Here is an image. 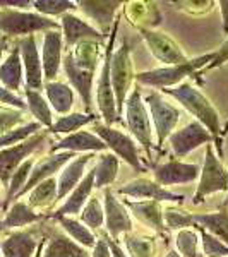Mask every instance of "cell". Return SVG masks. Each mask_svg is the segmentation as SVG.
Wrapping results in <instances>:
<instances>
[{"mask_svg":"<svg viewBox=\"0 0 228 257\" xmlns=\"http://www.w3.org/2000/svg\"><path fill=\"white\" fill-rule=\"evenodd\" d=\"M163 93L170 94L175 98L177 101L189 111L190 115L196 117V122L206 127V131L213 136L214 143H216L218 156L223 155L221 149V123H219V115L216 108L209 103V99L204 96L199 89L194 88L190 82H182V84L175 86V88L163 89Z\"/></svg>","mask_w":228,"mask_h":257,"instance_id":"obj_1","label":"cell"},{"mask_svg":"<svg viewBox=\"0 0 228 257\" xmlns=\"http://www.w3.org/2000/svg\"><path fill=\"white\" fill-rule=\"evenodd\" d=\"M211 59H213V53H206V55H201V57H197V59L187 60L185 64L144 70V72H139L138 76H136V81H138L139 84L151 86V88H161V89L175 88V86H179L187 76L196 74L199 69H204L211 62Z\"/></svg>","mask_w":228,"mask_h":257,"instance_id":"obj_2","label":"cell"},{"mask_svg":"<svg viewBox=\"0 0 228 257\" xmlns=\"http://www.w3.org/2000/svg\"><path fill=\"white\" fill-rule=\"evenodd\" d=\"M119 33V21L113 23L110 35H108V43L105 47V55H103V65L101 72H99L98 79V88H96V105L98 110L101 113L105 125L111 127L115 122H120V117L117 113V103H115V94L111 89V79H110V62H111V53L115 50V40H117Z\"/></svg>","mask_w":228,"mask_h":257,"instance_id":"obj_3","label":"cell"},{"mask_svg":"<svg viewBox=\"0 0 228 257\" xmlns=\"http://www.w3.org/2000/svg\"><path fill=\"white\" fill-rule=\"evenodd\" d=\"M60 24L36 12L6 9L0 11V33L7 36H31L36 31L59 30Z\"/></svg>","mask_w":228,"mask_h":257,"instance_id":"obj_4","label":"cell"},{"mask_svg":"<svg viewBox=\"0 0 228 257\" xmlns=\"http://www.w3.org/2000/svg\"><path fill=\"white\" fill-rule=\"evenodd\" d=\"M110 79H111V89L115 94V103H117V113L119 117L122 115L126 99L129 96V91L132 88V81L136 79L134 67H132L131 59V47L127 40L122 41V45L113 50L110 62Z\"/></svg>","mask_w":228,"mask_h":257,"instance_id":"obj_5","label":"cell"},{"mask_svg":"<svg viewBox=\"0 0 228 257\" xmlns=\"http://www.w3.org/2000/svg\"><path fill=\"white\" fill-rule=\"evenodd\" d=\"M228 190V170L223 167L221 161L214 155L211 144H206V156L202 165L199 184L194 192L192 204H201L206 196H211L214 192H226Z\"/></svg>","mask_w":228,"mask_h":257,"instance_id":"obj_6","label":"cell"},{"mask_svg":"<svg viewBox=\"0 0 228 257\" xmlns=\"http://www.w3.org/2000/svg\"><path fill=\"white\" fill-rule=\"evenodd\" d=\"M126 123L129 127V132L134 136V139L146 149V153L149 155L153 148L151 118H149L139 88L132 89V93L126 99Z\"/></svg>","mask_w":228,"mask_h":257,"instance_id":"obj_7","label":"cell"},{"mask_svg":"<svg viewBox=\"0 0 228 257\" xmlns=\"http://www.w3.org/2000/svg\"><path fill=\"white\" fill-rule=\"evenodd\" d=\"M144 103L148 105L151 122L155 125L156 143H158V148H161V144L173 134V128L177 127L180 120V111L163 96H160L158 93H149L144 98Z\"/></svg>","mask_w":228,"mask_h":257,"instance_id":"obj_8","label":"cell"},{"mask_svg":"<svg viewBox=\"0 0 228 257\" xmlns=\"http://www.w3.org/2000/svg\"><path fill=\"white\" fill-rule=\"evenodd\" d=\"M93 131L96 132V136L103 143L106 144V148L111 149L115 156L122 158L126 163H129L136 172H144V167L139 161V155H138V148H136L134 139L131 138L129 134L119 131V128L108 127L105 123H94Z\"/></svg>","mask_w":228,"mask_h":257,"instance_id":"obj_9","label":"cell"},{"mask_svg":"<svg viewBox=\"0 0 228 257\" xmlns=\"http://www.w3.org/2000/svg\"><path fill=\"white\" fill-rule=\"evenodd\" d=\"M43 141L45 134L38 132V134L31 136L30 139L23 141V143L16 144V146L0 149V182L4 185H9L12 173L41 146Z\"/></svg>","mask_w":228,"mask_h":257,"instance_id":"obj_10","label":"cell"},{"mask_svg":"<svg viewBox=\"0 0 228 257\" xmlns=\"http://www.w3.org/2000/svg\"><path fill=\"white\" fill-rule=\"evenodd\" d=\"M141 35H143L149 52L153 53V57L156 60L163 62L167 65H179V64H185L189 60L184 55L179 43L172 36H168L167 33L141 28Z\"/></svg>","mask_w":228,"mask_h":257,"instance_id":"obj_11","label":"cell"},{"mask_svg":"<svg viewBox=\"0 0 228 257\" xmlns=\"http://www.w3.org/2000/svg\"><path fill=\"white\" fill-rule=\"evenodd\" d=\"M119 194L120 196H127L129 199H149V201L156 202L168 201L182 204L185 201L184 196L170 192L168 189L161 187L158 182L149 180V178H136V180L127 182L122 187H119Z\"/></svg>","mask_w":228,"mask_h":257,"instance_id":"obj_12","label":"cell"},{"mask_svg":"<svg viewBox=\"0 0 228 257\" xmlns=\"http://www.w3.org/2000/svg\"><path fill=\"white\" fill-rule=\"evenodd\" d=\"M213 139V136L206 131L204 125H201L199 122H190L184 128L173 132L168 138L170 148H172L173 155L177 158H184V156L190 155L194 149H197L202 144H209Z\"/></svg>","mask_w":228,"mask_h":257,"instance_id":"obj_13","label":"cell"},{"mask_svg":"<svg viewBox=\"0 0 228 257\" xmlns=\"http://www.w3.org/2000/svg\"><path fill=\"white\" fill-rule=\"evenodd\" d=\"M16 45L19 47L21 60H23L26 89L40 91L43 88V67H41V57L36 47L35 35L21 38Z\"/></svg>","mask_w":228,"mask_h":257,"instance_id":"obj_14","label":"cell"},{"mask_svg":"<svg viewBox=\"0 0 228 257\" xmlns=\"http://www.w3.org/2000/svg\"><path fill=\"white\" fill-rule=\"evenodd\" d=\"M103 211H105V226L110 238L119 240L122 233L132 230V219L126 206L113 196L110 187L105 189V209Z\"/></svg>","mask_w":228,"mask_h":257,"instance_id":"obj_15","label":"cell"},{"mask_svg":"<svg viewBox=\"0 0 228 257\" xmlns=\"http://www.w3.org/2000/svg\"><path fill=\"white\" fill-rule=\"evenodd\" d=\"M201 175V167L199 165L182 163V161H168V163L158 165L155 168V182H158L161 187L168 185H180L196 182Z\"/></svg>","mask_w":228,"mask_h":257,"instance_id":"obj_16","label":"cell"},{"mask_svg":"<svg viewBox=\"0 0 228 257\" xmlns=\"http://www.w3.org/2000/svg\"><path fill=\"white\" fill-rule=\"evenodd\" d=\"M74 158H76V155H74V153H69V151L55 153V155H50L47 158H43L40 163H36L35 167H33L31 175L28 178V184L24 185V189L18 194L16 199H21L24 194H30L36 185L45 180H48V178H52L62 167H65V165Z\"/></svg>","mask_w":228,"mask_h":257,"instance_id":"obj_17","label":"cell"},{"mask_svg":"<svg viewBox=\"0 0 228 257\" xmlns=\"http://www.w3.org/2000/svg\"><path fill=\"white\" fill-rule=\"evenodd\" d=\"M62 65V33L59 30L47 31L43 36L41 48V67L43 77L47 82H52L57 77Z\"/></svg>","mask_w":228,"mask_h":257,"instance_id":"obj_18","label":"cell"},{"mask_svg":"<svg viewBox=\"0 0 228 257\" xmlns=\"http://www.w3.org/2000/svg\"><path fill=\"white\" fill-rule=\"evenodd\" d=\"M120 4L122 2L119 0H81L77 6L88 18L98 24L99 33L103 36H108L110 30L113 28L111 23H113L115 12L120 7Z\"/></svg>","mask_w":228,"mask_h":257,"instance_id":"obj_19","label":"cell"},{"mask_svg":"<svg viewBox=\"0 0 228 257\" xmlns=\"http://www.w3.org/2000/svg\"><path fill=\"white\" fill-rule=\"evenodd\" d=\"M64 70H65V74H67L69 82L74 86V89H77L79 96L82 98V103H84L88 113H93V111H91V91H93L94 72L77 67L70 50L64 57Z\"/></svg>","mask_w":228,"mask_h":257,"instance_id":"obj_20","label":"cell"},{"mask_svg":"<svg viewBox=\"0 0 228 257\" xmlns=\"http://www.w3.org/2000/svg\"><path fill=\"white\" fill-rule=\"evenodd\" d=\"M62 21V28H64V40H65V47L72 48L76 47L79 41L84 40H96V41H105V36L99 33L96 28H93L91 24H88L86 21H82L77 16L67 14L60 16Z\"/></svg>","mask_w":228,"mask_h":257,"instance_id":"obj_21","label":"cell"},{"mask_svg":"<svg viewBox=\"0 0 228 257\" xmlns=\"http://www.w3.org/2000/svg\"><path fill=\"white\" fill-rule=\"evenodd\" d=\"M91 158H93L91 155H82V156H77V158L70 160L69 163L65 165L59 175V180H57V185H59V189H57V201L65 199L77 187V184H79L86 175L84 170L88 167Z\"/></svg>","mask_w":228,"mask_h":257,"instance_id":"obj_22","label":"cell"},{"mask_svg":"<svg viewBox=\"0 0 228 257\" xmlns=\"http://www.w3.org/2000/svg\"><path fill=\"white\" fill-rule=\"evenodd\" d=\"M126 208L132 211L136 218L139 219L143 225H148L149 228L156 230L158 233L165 235V219H163V211H161L160 202L156 201H131L126 199L122 202Z\"/></svg>","mask_w":228,"mask_h":257,"instance_id":"obj_23","label":"cell"},{"mask_svg":"<svg viewBox=\"0 0 228 257\" xmlns=\"http://www.w3.org/2000/svg\"><path fill=\"white\" fill-rule=\"evenodd\" d=\"M93 187H94V167L86 173L84 178L77 184V187L69 194L67 201L57 209V213L53 216H70V214L81 213L84 204L89 201Z\"/></svg>","mask_w":228,"mask_h":257,"instance_id":"obj_24","label":"cell"},{"mask_svg":"<svg viewBox=\"0 0 228 257\" xmlns=\"http://www.w3.org/2000/svg\"><path fill=\"white\" fill-rule=\"evenodd\" d=\"M38 242L31 231H12L0 242L2 257H33Z\"/></svg>","mask_w":228,"mask_h":257,"instance_id":"obj_25","label":"cell"},{"mask_svg":"<svg viewBox=\"0 0 228 257\" xmlns=\"http://www.w3.org/2000/svg\"><path fill=\"white\" fill-rule=\"evenodd\" d=\"M190 226H201L228 247V211L216 213H189Z\"/></svg>","mask_w":228,"mask_h":257,"instance_id":"obj_26","label":"cell"},{"mask_svg":"<svg viewBox=\"0 0 228 257\" xmlns=\"http://www.w3.org/2000/svg\"><path fill=\"white\" fill-rule=\"evenodd\" d=\"M106 149V144L98 138L96 134H91L86 131H77L74 134L67 136L57 144L52 146V151H69V153H79V151H103Z\"/></svg>","mask_w":228,"mask_h":257,"instance_id":"obj_27","label":"cell"},{"mask_svg":"<svg viewBox=\"0 0 228 257\" xmlns=\"http://www.w3.org/2000/svg\"><path fill=\"white\" fill-rule=\"evenodd\" d=\"M23 60H21L19 47L16 45L9 55L0 62V86L9 91H19L23 86Z\"/></svg>","mask_w":228,"mask_h":257,"instance_id":"obj_28","label":"cell"},{"mask_svg":"<svg viewBox=\"0 0 228 257\" xmlns=\"http://www.w3.org/2000/svg\"><path fill=\"white\" fill-rule=\"evenodd\" d=\"M41 218H43V214H40V213H36L35 209H31L26 202L14 201L9 208V211H7L6 218L0 221V231L33 225V223L40 221Z\"/></svg>","mask_w":228,"mask_h":257,"instance_id":"obj_29","label":"cell"},{"mask_svg":"<svg viewBox=\"0 0 228 257\" xmlns=\"http://www.w3.org/2000/svg\"><path fill=\"white\" fill-rule=\"evenodd\" d=\"M41 257H91L84 247L62 233H53Z\"/></svg>","mask_w":228,"mask_h":257,"instance_id":"obj_30","label":"cell"},{"mask_svg":"<svg viewBox=\"0 0 228 257\" xmlns=\"http://www.w3.org/2000/svg\"><path fill=\"white\" fill-rule=\"evenodd\" d=\"M45 93H47L48 103L52 108L60 115H67L74 105V91L70 89L69 84L65 82H47L45 84Z\"/></svg>","mask_w":228,"mask_h":257,"instance_id":"obj_31","label":"cell"},{"mask_svg":"<svg viewBox=\"0 0 228 257\" xmlns=\"http://www.w3.org/2000/svg\"><path fill=\"white\" fill-rule=\"evenodd\" d=\"M101 43H103V41L84 40V41H79L76 47L70 50V52H72V57H74V62H76L77 67L94 72V69H96V65H98Z\"/></svg>","mask_w":228,"mask_h":257,"instance_id":"obj_32","label":"cell"},{"mask_svg":"<svg viewBox=\"0 0 228 257\" xmlns=\"http://www.w3.org/2000/svg\"><path fill=\"white\" fill-rule=\"evenodd\" d=\"M119 173V158L113 153H103L94 165V187L103 189L113 184Z\"/></svg>","mask_w":228,"mask_h":257,"instance_id":"obj_33","label":"cell"},{"mask_svg":"<svg viewBox=\"0 0 228 257\" xmlns=\"http://www.w3.org/2000/svg\"><path fill=\"white\" fill-rule=\"evenodd\" d=\"M24 96H26V106L31 111V115L36 118V122L41 127H52L53 125V115L50 110L48 101L41 96L40 91L33 89H24Z\"/></svg>","mask_w":228,"mask_h":257,"instance_id":"obj_34","label":"cell"},{"mask_svg":"<svg viewBox=\"0 0 228 257\" xmlns=\"http://www.w3.org/2000/svg\"><path fill=\"white\" fill-rule=\"evenodd\" d=\"M57 221L60 223V226L69 233V237L77 242L81 247H94L96 243V237L93 235V231L89 230L86 225H82L81 221L70 218V216H53Z\"/></svg>","mask_w":228,"mask_h":257,"instance_id":"obj_35","label":"cell"},{"mask_svg":"<svg viewBox=\"0 0 228 257\" xmlns=\"http://www.w3.org/2000/svg\"><path fill=\"white\" fill-rule=\"evenodd\" d=\"M57 189H59V185H57V180L53 177L41 182V184H38L30 192L28 206L31 209H35V208H47V206L53 204L57 201Z\"/></svg>","mask_w":228,"mask_h":257,"instance_id":"obj_36","label":"cell"},{"mask_svg":"<svg viewBox=\"0 0 228 257\" xmlns=\"http://www.w3.org/2000/svg\"><path fill=\"white\" fill-rule=\"evenodd\" d=\"M35 167V163H33V160L28 158L24 161L21 167L16 170L14 173H12L11 180H9V185H7V194H6V199H4V209L9 208L11 202L16 201V197H18V194L21 190L24 189V185L28 184V178L31 175V170Z\"/></svg>","mask_w":228,"mask_h":257,"instance_id":"obj_37","label":"cell"},{"mask_svg":"<svg viewBox=\"0 0 228 257\" xmlns=\"http://www.w3.org/2000/svg\"><path fill=\"white\" fill-rule=\"evenodd\" d=\"M96 115L94 113H69L60 117L57 122H53V125L48 128L53 134H74L76 131H79L81 127L88 125V123L94 122Z\"/></svg>","mask_w":228,"mask_h":257,"instance_id":"obj_38","label":"cell"},{"mask_svg":"<svg viewBox=\"0 0 228 257\" xmlns=\"http://www.w3.org/2000/svg\"><path fill=\"white\" fill-rule=\"evenodd\" d=\"M40 131H41V125L38 122H28V123H24V125L14 128V131L6 132V134L0 136V149L16 146V144L30 139L31 136L38 134Z\"/></svg>","mask_w":228,"mask_h":257,"instance_id":"obj_39","label":"cell"},{"mask_svg":"<svg viewBox=\"0 0 228 257\" xmlns=\"http://www.w3.org/2000/svg\"><path fill=\"white\" fill-rule=\"evenodd\" d=\"M33 7L36 9V14L50 18V16H64L70 11H76L77 4L70 0H33Z\"/></svg>","mask_w":228,"mask_h":257,"instance_id":"obj_40","label":"cell"},{"mask_svg":"<svg viewBox=\"0 0 228 257\" xmlns=\"http://www.w3.org/2000/svg\"><path fill=\"white\" fill-rule=\"evenodd\" d=\"M105 221V211L101 208V202L96 197H89V201L84 204V208L81 211V223L86 225L91 230H98L103 226Z\"/></svg>","mask_w":228,"mask_h":257,"instance_id":"obj_41","label":"cell"},{"mask_svg":"<svg viewBox=\"0 0 228 257\" xmlns=\"http://www.w3.org/2000/svg\"><path fill=\"white\" fill-rule=\"evenodd\" d=\"M177 250L180 257H197V247H199V233L189 228H182L177 231L175 237Z\"/></svg>","mask_w":228,"mask_h":257,"instance_id":"obj_42","label":"cell"},{"mask_svg":"<svg viewBox=\"0 0 228 257\" xmlns=\"http://www.w3.org/2000/svg\"><path fill=\"white\" fill-rule=\"evenodd\" d=\"M196 230L201 235L202 252H204L206 257H228V247L221 240H218L214 235H211L209 231H206L201 226H196Z\"/></svg>","mask_w":228,"mask_h":257,"instance_id":"obj_43","label":"cell"},{"mask_svg":"<svg viewBox=\"0 0 228 257\" xmlns=\"http://www.w3.org/2000/svg\"><path fill=\"white\" fill-rule=\"evenodd\" d=\"M24 125V111L0 105V136Z\"/></svg>","mask_w":228,"mask_h":257,"instance_id":"obj_44","label":"cell"},{"mask_svg":"<svg viewBox=\"0 0 228 257\" xmlns=\"http://www.w3.org/2000/svg\"><path fill=\"white\" fill-rule=\"evenodd\" d=\"M124 242H126V248L131 257H153L151 240L139 238L136 235H126Z\"/></svg>","mask_w":228,"mask_h":257,"instance_id":"obj_45","label":"cell"},{"mask_svg":"<svg viewBox=\"0 0 228 257\" xmlns=\"http://www.w3.org/2000/svg\"><path fill=\"white\" fill-rule=\"evenodd\" d=\"M163 219H165V223H167V226L172 228V230H182L184 226H190L189 213L167 209V211H163Z\"/></svg>","mask_w":228,"mask_h":257,"instance_id":"obj_46","label":"cell"},{"mask_svg":"<svg viewBox=\"0 0 228 257\" xmlns=\"http://www.w3.org/2000/svg\"><path fill=\"white\" fill-rule=\"evenodd\" d=\"M0 103L4 106H12V108H18V110H26V103L23 101V98H19L18 94H14L12 91L6 89L4 86H0Z\"/></svg>","mask_w":228,"mask_h":257,"instance_id":"obj_47","label":"cell"},{"mask_svg":"<svg viewBox=\"0 0 228 257\" xmlns=\"http://www.w3.org/2000/svg\"><path fill=\"white\" fill-rule=\"evenodd\" d=\"M228 62V38L225 40V43L219 47L216 52L213 53V59L208 65H206L204 69H202V72H208V70H213L216 67H221L223 64H226Z\"/></svg>","mask_w":228,"mask_h":257,"instance_id":"obj_48","label":"cell"},{"mask_svg":"<svg viewBox=\"0 0 228 257\" xmlns=\"http://www.w3.org/2000/svg\"><path fill=\"white\" fill-rule=\"evenodd\" d=\"M103 240H105V242H106V245H108L111 257H127L126 252L122 250V247H120L119 243L115 242L113 238H110V237H108V233H105V235H103Z\"/></svg>","mask_w":228,"mask_h":257,"instance_id":"obj_49","label":"cell"},{"mask_svg":"<svg viewBox=\"0 0 228 257\" xmlns=\"http://www.w3.org/2000/svg\"><path fill=\"white\" fill-rule=\"evenodd\" d=\"M91 257H111L110 248L106 245L105 240H103V237L96 240V243H94V247H93V255Z\"/></svg>","mask_w":228,"mask_h":257,"instance_id":"obj_50","label":"cell"},{"mask_svg":"<svg viewBox=\"0 0 228 257\" xmlns=\"http://www.w3.org/2000/svg\"><path fill=\"white\" fill-rule=\"evenodd\" d=\"M0 6L2 7H16V9H28L33 6L30 0H0Z\"/></svg>","mask_w":228,"mask_h":257,"instance_id":"obj_51","label":"cell"},{"mask_svg":"<svg viewBox=\"0 0 228 257\" xmlns=\"http://www.w3.org/2000/svg\"><path fill=\"white\" fill-rule=\"evenodd\" d=\"M219 11H221V19H223V31L228 35V0H219L218 2Z\"/></svg>","mask_w":228,"mask_h":257,"instance_id":"obj_52","label":"cell"},{"mask_svg":"<svg viewBox=\"0 0 228 257\" xmlns=\"http://www.w3.org/2000/svg\"><path fill=\"white\" fill-rule=\"evenodd\" d=\"M7 38L4 35H0V62H2V57H4V53L7 52Z\"/></svg>","mask_w":228,"mask_h":257,"instance_id":"obj_53","label":"cell"},{"mask_svg":"<svg viewBox=\"0 0 228 257\" xmlns=\"http://www.w3.org/2000/svg\"><path fill=\"white\" fill-rule=\"evenodd\" d=\"M43 245H45V240H41L38 243V248H36V255L35 257H41V252H43Z\"/></svg>","mask_w":228,"mask_h":257,"instance_id":"obj_54","label":"cell"},{"mask_svg":"<svg viewBox=\"0 0 228 257\" xmlns=\"http://www.w3.org/2000/svg\"><path fill=\"white\" fill-rule=\"evenodd\" d=\"M226 134H228V122L221 127V138H223V136H226Z\"/></svg>","mask_w":228,"mask_h":257,"instance_id":"obj_55","label":"cell"},{"mask_svg":"<svg viewBox=\"0 0 228 257\" xmlns=\"http://www.w3.org/2000/svg\"><path fill=\"white\" fill-rule=\"evenodd\" d=\"M165 257H180V255H179V252H173L172 250V252H168V254L165 255Z\"/></svg>","mask_w":228,"mask_h":257,"instance_id":"obj_56","label":"cell"},{"mask_svg":"<svg viewBox=\"0 0 228 257\" xmlns=\"http://www.w3.org/2000/svg\"><path fill=\"white\" fill-rule=\"evenodd\" d=\"M225 206H228V197L225 199Z\"/></svg>","mask_w":228,"mask_h":257,"instance_id":"obj_57","label":"cell"},{"mask_svg":"<svg viewBox=\"0 0 228 257\" xmlns=\"http://www.w3.org/2000/svg\"><path fill=\"white\" fill-rule=\"evenodd\" d=\"M0 257H2V254H0Z\"/></svg>","mask_w":228,"mask_h":257,"instance_id":"obj_58","label":"cell"}]
</instances>
